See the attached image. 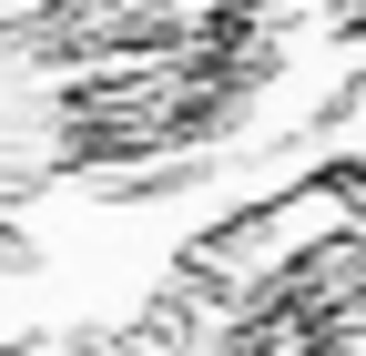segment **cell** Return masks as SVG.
I'll list each match as a JSON object with an SVG mask.
<instances>
[{"mask_svg": "<svg viewBox=\"0 0 366 356\" xmlns=\"http://www.w3.org/2000/svg\"><path fill=\"white\" fill-rule=\"evenodd\" d=\"M204 356H366V224L315 234L254 295H234Z\"/></svg>", "mask_w": 366, "mask_h": 356, "instance_id": "obj_1", "label": "cell"}]
</instances>
